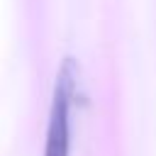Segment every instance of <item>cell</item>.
<instances>
[{
	"label": "cell",
	"mask_w": 156,
	"mask_h": 156,
	"mask_svg": "<svg viewBox=\"0 0 156 156\" xmlns=\"http://www.w3.org/2000/svg\"><path fill=\"white\" fill-rule=\"evenodd\" d=\"M76 83H78L76 58L63 56L56 73V83H54V98H51L41 156H68L71 151V102L76 95Z\"/></svg>",
	"instance_id": "obj_1"
}]
</instances>
